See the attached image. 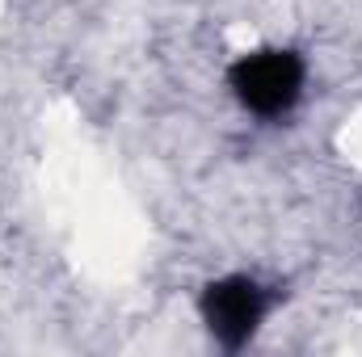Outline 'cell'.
Returning a JSON list of instances; mask_svg holds the SVG:
<instances>
[{
  "mask_svg": "<svg viewBox=\"0 0 362 357\" xmlns=\"http://www.w3.org/2000/svg\"><path fill=\"white\" fill-rule=\"evenodd\" d=\"M303 59L286 47H262L240 55L228 68V89L236 92V101L257 114V118H282L286 109H295L299 92H303Z\"/></svg>",
  "mask_w": 362,
  "mask_h": 357,
  "instance_id": "obj_1",
  "label": "cell"
},
{
  "mask_svg": "<svg viewBox=\"0 0 362 357\" xmlns=\"http://www.w3.org/2000/svg\"><path fill=\"white\" fill-rule=\"evenodd\" d=\"M202 320L211 328V337L223 345V349H240L253 341V332L262 328L266 311H270V294L253 282V277H219L202 290Z\"/></svg>",
  "mask_w": 362,
  "mask_h": 357,
  "instance_id": "obj_2",
  "label": "cell"
}]
</instances>
